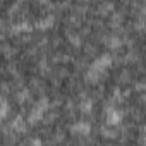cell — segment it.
I'll use <instances>...</instances> for the list:
<instances>
[{
    "instance_id": "6da1fadb",
    "label": "cell",
    "mask_w": 146,
    "mask_h": 146,
    "mask_svg": "<svg viewBox=\"0 0 146 146\" xmlns=\"http://www.w3.org/2000/svg\"><path fill=\"white\" fill-rule=\"evenodd\" d=\"M48 107H50V102H48L46 96H43V98H41L33 108H31V112H29V115H28V122H29V124H36V122H40V120L43 119L45 112L48 110Z\"/></svg>"
},
{
    "instance_id": "52a82bcc",
    "label": "cell",
    "mask_w": 146,
    "mask_h": 146,
    "mask_svg": "<svg viewBox=\"0 0 146 146\" xmlns=\"http://www.w3.org/2000/svg\"><path fill=\"white\" fill-rule=\"evenodd\" d=\"M26 31H31V24L23 21V23H17L12 26V33H26Z\"/></svg>"
},
{
    "instance_id": "7c38bea8",
    "label": "cell",
    "mask_w": 146,
    "mask_h": 146,
    "mask_svg": "<svg viewBox=\"0 0 146 146\" xmlns=\"http://www.w3.org/2000/svg\"><path fill=\"white\" fill-rule=\"evenodd\" d=\"M0 41H2V35H0Z\"/></svg>"
},
{
    "instance_id": "3957f363",
    "label": "cell",
    "mask_w": 146,
    "mask_h": 146,
    "mask_svg": "<svg viewBox=\"0 0 146 146\" xmlns=\"http://www.w3.org/2000/svg\"><path fill=\"white\" fill-rule=\"evenodd\" d=\"M122 117H124V113L119 110V108H107V112H105V119H107V125H112V127H115V125H119L120 122H122Z\"/></svg>"
},
{
    "instance_id": "5b68a950",
    "label": "cell",
    "mask_w": 146,
    "mask_h": 146,
    "mask_svg": "<svg viewBox=\"0 0 146 146\" xmlns=\"http://www.w3.org/2000/svg\"><path fill=\"white\" fill-rule=\"evenodd\" d=\"M53 14H46L43 19H40V21H36V28H40V29H46V28H50L52 24H53Z\"/></svg>"
},
{
    "instance_id": "30bf717a",
    "label": "cell",
    "mask_w": 146,
    "mask_h": 146,
    "mask_svg": "<svg viewBox=\"0 0 146 146\" xmlns=\"http://www.w3.org/2000/svg\"><path fill=\"white\" fill-rule=\"evenodd\" d=\"M91 108H93V103H91L90 100H86V102H83V103H81V112H83V113L91 112Z\"/></svg>"
},
{
    "instance_id": "ba28073f",
    "label": "cell",
    "mask_w": 146,
    "mask_h": 146,
    "mask_svg": "<svg viewBox=\"0 0 146 146\" xmlns=\"http://www.w3.org/2000/svg\"><path fill=\"white\" fill-rule=\"evenodd\" d=\"M105 45L108 48H119L122 45V40L119 36H108V38H105Z\"/></svg>"
},
{
    "instance_id": "8992f818",
    "label": "cell",
    "mask_w": 146,
    "mask_h": 146,
    "mask_svg": "<svg viewBox=\"0 0 146 146\" xmlns=\"http://www.w3.org/2000/svg\"><path fill=\"white\" fill-rule=\"evenodd\" d=\"M11 129H14V131H17V132H23V131L26 129V120L23 119V115H17V117L12 120Z\"/></svg>"
},
{
    "instance_id": "7a4b0ae2",
    "label": "cell",
    "mask_w": 146,
    "mask_h": 146,
    "mask_svg": "<svg viewBox=\"0 0 146 146\" xmlns=\"http://www.w3.org/2000/svg\"><path fill=\"white\" fill-rule=\"evenodd\" d=\"M112 65V55H108V53H103V55H100L98 58H95V62L91 64V70H95V72H98L100 76H103L105 74V70L108 69Z\"/></svg>"
},
{
    "instance_id": "277c9868",
    "label": "cell",
    "mask_w": 146,
    "mask_h": 146,
    "mask_svg": "<svg viewBox=\"0 0 146 146\" xmlns=\"http://www.w3.org/2000/svg\"><path fill=\"white\" fill-rule=\"evenodd\" d=\"M70 131L74 134H81V136H88L91 132V125L88 122H76L74 125L70 127Z\"/></svg>"
},
{
    "instance_id": "8fae6325",
    "label": "cell",
    "mask_w": 146,
    "mask_h": 146,
    "mask_svg": "<svg viewBox=\"0 0 146 146\" xmlns=\"http://www.w3.org/2000/svg\"><path fill=\"white\" fill-rule=\"evenodd\" d=\"M31 146H41V139L40 137H33L31 139Z\"/></svg>"
},
{
    "instance_id": "9c48e42d",
    "label": "cell",
    "mask_w": 146,
    "mask_h": 146,
    "mask_svg": "<svg viewBox=\"0 0 146 146\" xmlns=\"http://www.w3.org/2000/svg\"><path fill=\"white\" fill-rule=\"evenodd\" d=\"M28 98H29V91H28V90H23V91L17 93V102H19V103H24Z\"/></svg>"
}]
</instances>
